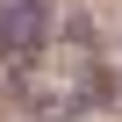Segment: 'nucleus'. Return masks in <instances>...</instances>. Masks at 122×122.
<instances>
[{
  "mask_svg": "<svg viewBox=\"0 0 122 122\" xmlns=\"http://www.w3.org/2000/svg\"><path fill=\"white\" fill-rule=\"evenodd\" d=\"M36 50H43V0H0V57L36 65Z\"/></svg>",
  "mask_w": 122,
  "mask_h": 122,
  "instance_id": "obj_1",
  "label": "nucleus"
}]
</instances>
